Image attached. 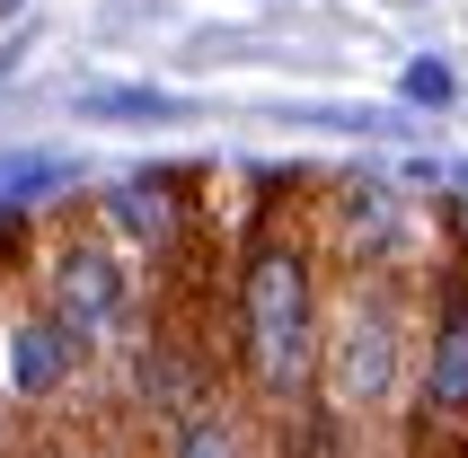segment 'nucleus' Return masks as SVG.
<instances>
[{
    "label": "nucleus",
    "instance_id": "5",
    "mask_svg": "<svg viewBox=\"0 0 468 458\" xmlns=\"http://www.w3.org/2000/svg\"><path fill=\"white\" fill-rule=\"evenodd\" d=\"M45 308L89 344V353H98L106 335L142 327V291H133L124 255L106 247V238H62V247L45 255Z\"/></svg>",
    "mask_w": 468,
    "mask_h": 458
},
{
    "label": "nucleus",
    "instance_id": "8",
    "mask_svg": "<svg viewBox=\"0 0 468 458\" xmlns=\"http://www.w3.org/2000/svg\"><path fill=\"white\" fill-rule=\"evenodd\" d=\"M98 221H106V247H168V238H186V177L177 168H142V177L106 185Z\"/></svg>",
    "mask_w": 468,
    "mask_h": 458
},
{
    "label": "nucleus",
    "instance_id": "7",
    "mask_svg": "<svg viewBox=\"0 0 468 458\" xmlns=\"http://www.w3.org/2000/svg\"><path fill=\"white\" fill-rule=\"evenodd\" d=\"M133 397H142L159 423H186V414L221 406V361L204 353V335L151 327L142 344H133Z\"/></svg>",
    "mask_w": 468,
    "mask_h": 458
},
{
    "label": "nucleus",
    "instance_id": "12",
    "mask_svg": "<svg viewBox=\"0 0 468 458\" xmlns=\"http://www.w3.org/2000/svg\"><path fill=\"white\" fill-rule=\"evenodd\" d=\"M18 255H27V212L9 203V212H0V265H18Z\"/></svg>",
    "mask_w": 468,
    "mask_h": 458
},
{
    "label": "nucleus",
    "instance_id": "10",
    "mask_svg": "<svg viewBox=\"0 0 468 458\" xmlns=\"http://www.w3.org/2000/svg\"><path fill=\"white\" fill-rule=\"evenodd\" d=\"M80 115H89V124H168L186 106L159 98V88H98V98H80Z\"/></svg>",
    "mask_w": 468,
    "mask_h": 458
},
{
    "label": "nucleus",
    "instance_id": "2",
    "mask_svg": "<svg viewBox=\"0 0 468 458\" xmlns=\"http://www.w3.org/2000/svg\"><path fill=\"white\" fill-rule=\"evenodd\" d=\"M407 380H416V317H407V282L389 274H345L327 300V335H318V406L371 432L407 414Z\"/></svg>",
    "mask_w": 468,
    "mask_h": 458
},
{
    "label": "nucleus",
    "instance_id": "4",
    "mask_svg": "<svg viewBox=\"0 0 468 458\" xmlns=\"http://www.w3.org/2000/svg\"><path fill=\"white\" fill-rule=\"evenodd\" d=\"M424 212L407 194V177H380V168H336L327 177V247L345 255V274H389L407 282L424 265Z\"/></svg>",
    "mask_w": 468,
    "mask_h": 458
},
{
    "label": "nucleus",
    "instance_id": "13",
    "mask_svg": "<svg viewBox=\"0 0 468 458\" xmlns=\"http://www.w3.org/2000/svg\"><path fill=\"white\" fill-rule=\"evenodd\" d=\"M27 458H89V450H71V441H45V450H27Z\"/></svg>",
    "mask_w": 468,
    "mask_h": 458
},
{
    "label": "nucleus",
    "instance_id": "6",
    "mask_svg": "<svg viewBox=\"0 0 468 458\" xmlns=\"http://www.w3.org/2000/svg\"><path fill=\"white\" fill-rule=\"evenodd\" d=\"M80 380H89V344H80L45 300L18 308V317L0 327V397H9V406H62Z\"/></svg>",
    "mask_w": 468,
    "mask_h": 458
},
{
    "label": "nucleus",
    "instance_id": "1",
    "mask_svg": "<svg viewBox=\"0 0 468 458\" xmlns=\"http://www.w3.org/2000/svg\"><path fill=\"white\" fill-rule=\"evenodd\" d=\"M318 335H327V282L318 247L301 229H265L239 265V370L274 414L310 406L318 388Z\"/></svg>",
    "mask_w": 468,
    "mask_h": 458
},
{
    "label": "nucleus",
    "instance_id": "14",
    "mask_svg": "<svg viewBox=\"0 0 468 458\" xmlns=\"http://www.w3.org/2000/svg\"><path fill=\"white\" fill-rule=\"evenodd\" d=\"M18 9H27V0H0V18H18Z\"/></svg>",
    "mask_w": 468,
    "mask_h": 458
},
{
    "label": "nucleus",
    "instance_id": "11",
    "mask_svg": "<svg viewBox=\"0 0 468 458\" xmlns=\"http://www.w3.org/2000/svg\"><path fill=\"white\" fill-rule=\"evenodd\" d=\"M407 98L416 106H451V71L442 62H416V71H407Z\"/></svg>",
    "mask_w": 468,
    "mask_h": 458
},
{
    "label": "nucleus",
    "instance_id": "9",
    "mask_svg": "<svg viewBox=\"0 0 468 458\" xmlns=\"http://www.w3.org/2000/svg\"><path fill=\"white\" fill-rule=\"evenodd\" d=\"M168 458H265V450H257V432H248L239 406H204L186 423H168Z\"/></svg>",
    "mask_w": 468,
    "mask_h": 458
},
{
    "label": "nucleus",
    "instance_id": "3",
    "mask_svg": "<svg viewBox=\"0 0 468 458\" xmlns=\"http://www.w3.org/2000/svg\"><path fill=\"white\" fill-rule=\"evenodd\" d=\"M407 450L468 458V255H451L424 282L416 327V380H407Z\"/></svg>",
    "mask_w": 468,
    "mask_h": 458
}]
</instances>
